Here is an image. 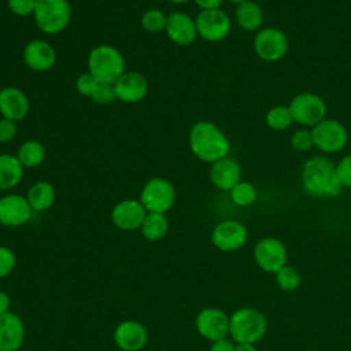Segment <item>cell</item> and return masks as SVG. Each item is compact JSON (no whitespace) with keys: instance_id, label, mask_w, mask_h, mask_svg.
I'll list each match as a JSON object with an SVG mask.
<instances>
[{"instance_id":"6da1fadb","label":"cell","mask_w":351,"mask_h":351,"mask_svg":"<svg viewBox=\"0 0 351 351\" xmlns=\"http://www.w3.org/2000/svg\"><path fill=\"white\" fill-rule=\"evenodd\" d=\"M300 180L304 192L314 197H336L343 189L336 166L325 156L307 159L303 165Z\"/></svg>"},{"instance_id":"7a4b0ae2","label":"cell","mask_w":351,"mask_h":351,"mask_svg":"<svg viewBox=\"0 0 351 351\" xmlns=\"http://www.w3.org/2000/svg\"><path fill=\"white\" fill-rule=\"evenodd\" d=\"M188 143L192 154L210 165L228 156L230 151V143L225 133L210 121L196 122L189 130Z\"/></svg>"},{"instance_id":"3957f363","label":"cell","mask_w":351,"mask_h":351,"mask_svg":"<svg viewBox=\"0 0 351 351\" xmlns=\"http://www.w3.org/2000/svg\"><path fill=\"white\" fill-rule=\"evenodd\" d=\"M267 329L265 315L252 307H241L229 317V336L236 344L259 341Z\"/></svg>"},{"instance_id":"277c9868","label":"cell","mask_w":351,"mask_h":351,"mask_svg":"<svg viewBox=\"0 0 351 351\" xmlns=\"http://www.w3.org/2000/svg\"><path fill=\"white\" fill-rule=\"evenodd\" d=\"M88 71L99 82L115 84L125 73L123 55L112 45H97L88 55Z\"/></svg>"},{"instance_id":"5b68a950","label":"cell","mask_w":351,"mask_h":351,"mask_svg":"<svg viewBox=\"0 0 351 351\" xmlns=\"http://www.w3.org/2000/svg\"><path fill=\"white\" fill-rule=\"evenodd\" d=\"M33 18L43 33L58 34L70 23L71 7L67 0H37Z\"/></svg>"},{"instance_id":"8992f818","label":"cell","mask_w":351,"mask_h":351,"mask_svg":"<svg viewBox=\"0 0 351 351\" xmlns=\"http://www.w3.org/2000/svg\"><path fill=\"white\" fill-rule=\"evenodd\" d=\"M176 200V191L173 184L163 177L149 178L141 188L140 202L147 213L165 214L169 211Z\"/></svg>"},{"instance_id":"52a82bcc","label":"cell","mask_w":351,"mask_h":351,"mask_svg":"<svg viewBox=\"0 0 351 351\" xmlns=\"http://www.w3.org/2000/svg\"><path fill=\"white\" fill-rule=\"evenodd\" d=\"M293 122L303 126H315L326 117V104L315 93L302 92L296 95L288 106Z\"/></svg>"},{"instance_id":"ba28073f","label":"cell","mask_w":351,"mask_h":351,"mask_svg":"<svg viewBox=\"0 0 351 351\" xmlns=\"http://www.w3.org/2000/svg\"><path fill=\"white\" fill-rule=\"evenodd\" d=\"M314 147L325 154L341 151L348 140V133L344 125L336 119H322L311 128Z\"/></svg>"},{"instance_id":"9c48e42d","label":"cell","mask_w":351,"mask_h":351,"mask_svg":"<svg viewBox=\"0 0 351 351\" xmlns=\"http://www.w3.org/2000/svg\"><path fill=\"white\" fill-rule=\"evenodd\" d=\"M197 34L210 43H218L228 37L232 23L230 18L221 10H203L195 18Z\"/></svg>"},{"instance_id":"30bf717a","label":"cell","mask_w":351,"mask_h":351,"mask_svg":"<svg viewBox=\"0 0 351 351\" xmlns=\"http://www.w3.org/2000/svg\"><path fill=\"white\" fill-rule=\"evenodd\" d=\"M255 53L265 62H277L288 51V38L277 27L261 29L254 38Z\"/></svg>"},{"instance_id":"8fae6325","label":"cell","mask_w":351,"mask_h":351,"mask_svg":"<svg viewBox=\"0 0 351 351\" xmlns=\"http://www.w3.org/2000/svg\"><path fill=\"white\" fill-rule=\"evenodd\" d=\"M287 248L278 239L265 237L255 244L254 259L263 271H278L287 265Z\"/></svg>"},{"instance_id":"7c38bea8","label":"cell","mask_w":351,"mask_h":351,"mask_svg":"<svg viewBox=\"0 0 351 351\" xmlns=\"http://www.w3.org/2000/svg\"><path fill=\"white\" fill-rule=\"evenodd\" d=\"M247 228L234 219H225L215 225L211 232V243L223 252L240 250L247 241Z\"/></svg>"},{"instance_id":"4fadbf2b","label":"cell","mask_w":351,"mask_h":351,"mask_svg":"<svg viewBox=\"0 0 351 351\" xmlns=\"http://www.w3.org/2000/svg\"><path fill=\"white\" fill-rule=\"evenodd\" d=\"M196 330L202 337L214 343L229 335V317L217 307H206L196 315Z\"/></svg>"},{"instance_id":"5bb4252c","label":"cell","mask_w":351,"mask_h":351,"mask_svg":"<svg viewBox=\"0 0 351 351\" xmlns=\"http://www.w3.org/2000/svg\"><path fill=\"white\" fill-rule=\"evenodd\" d=\"M32 207L26 196L10 193L0 197V225L16 228L25 225L32 217Z\"/></svg>"},{"instance_id":"9a60e30c","label":"cell","mask_w":351,"mask_h":351,"mask_svg":"<svg viewBox=\"0 0 351 351\" xmlns=\"http://www.w3.org/2000/svg\"><path fill=\"white\" fill-rule=\"evenodd\" d=\"M145 215L147 210L136 199L121 200L111 210V221L121 230L140 229Z\"/></svg>"},{"instance_id":"2e32d148","label":"cell","mask_w":351,"mask_h":351,"mask_svg":"<svg viewBox=\"0 0 351 351\" xmlns=\"http://www.w3.org/2000/svg\"><path fill=\"white\" fill-rule=\"evenodd\" d=\"M148 341V332L137 321L121 322L114 330V343L122 351H140Z\"/></svg>"},{"instance_id":"e0dca14e","label":"cell","mask_w":351,"mask_h":351,"mask_svg":"<svg viewBox=\"0 0 351 351\" xmlns=\"http://www.w3.org/2000/svg\"><path fill=\"white\" fill-rule=\"evenodd\" d=\"M165 32L177 45H189L197 36L195 19L182 11H173L167 15Z\"/></svg>"},{"instance_id":"ac0fdd59","label":"cell","mask_w":351,"mask_h":351,"mask_svg":"<svg viewBox=\"0 0 351 351\" xmlns=\"http://www.w3.org/2000/svg\"><path fill=\"white\" fill-rule=\"evenodd\" d=\"M117 99L123 103H137L145 97L148 82L145 77L137 71H125L114 84Z\"/></svg>"},{"instance_id":"d6986e66","label":"cell","mask_w":351,"mask_h":351,"mask_svg":"<svg viewBox=\"0 0 351 351\" xmlns=\"http://www.w3.org/2000/svg\"><path fill=\"white\" fill-rule=\"evenodd\" d=\"M25 64L34 71H47L56 62L53 47L43 40H32L23 48L22 53Z\"/></svg>"},{"instance_id":"ffe728a7","label":"cell","mask_w":351,"mask_h":351,"mask_svg":"<svg viewBox=\"0 0 351 351\" xmlns=\"http://www.w3.org/2000/svg\"><path fill=\"white\" fill-rule=\"evenodd\" d=\"M25 340V325L19 315L7 311L0 315V351H18Z\"/></svg>"},{"instance_id":"44dd1931","label":"cell","mask_w":351,"mask_h":351,"mask_svg":"<svg viewBox=\"0 0 351 351\" xmlns=\"http://www.w3.org/2000/svg\"><path fill=\"white\" fill-rule=\"evenodd\" d=\"M27 96L15 86H5L0 90V114L14 122L22 121L29 112Z\"/></svg>"},{"instance_id":"7402d4cb","label":"cell","mask_w":351,"mask_h":351,"mask_svg":"<svg viewBox=\"0 0 351 351\" xmlns=\"http://www.w3.org/2000/svg\"><path fill=\"white\" fill-rule=\"evenodd\" d=\"M210 180L218 189L230 191L241 181V167L237 160L230 156H225L211 163Z\"/></svg>"},{"instance_id":"603a6c76","label":"cell","mask_w":351,"mask_h":351,"mask_svg":"<svg viewBox=\"0 0 351 351\" xmlns=\"http://www.w3.org/2000/svg\"><path fill=\"white\" fill-rule=\"evenodd\" d=\"M55 197H56V192H55L53 185L44 180L34 182L29 188L27 195H26V199H27L32 210L37 211V213H43V211H47L48 208H51L55 202Z\"/></svg>"},{"instance_id":"cb8c5ba5","label":"cell","mask_w":351,"mask_h":351,"mask_svg":"<svg viewBox=\"0 0 351 351\" xmlns=\"http://www.w3.org/2000/svg\"><path fill=\"white\" fill-rule=\"evenodd\" d=\"M23 177V166L16 155L0 154V191L15 188Z\"/></svg>"},{"instance_id":"d4e9b609","label":"cell","mask_w":351,"mask_h":351,"mask_svg":"<svg viewBox=\"0 0 351 351\" xmlns=\"http://www.w3.org/2000/svg\"><path fill=\"white\" fill-rule=\"evenodd\" d=\"M236 23L245 32L259 30L263 22V11L261 5L252 0L237 4L234 11Z\"/></svg>"},{"instance_id":"484cf974","label":"cell","mask_w":351,"mask_h":351,"mask_svg":"<svg viewBox=\"0 0 351 351\" xmlns=\"http://www.w3.org/2000/svg\"><path fill=\"white\" fill-rule=\"evenodd\" d=\"M141 234L148 241H159L169 230V221L165 214L147 213L141 226Z\"/></svg>"},{"instance_id":"4316f807","label":"cell","mask_w":351,"mask_h":351,"mask_svg":"<svg viewBox=\"0 0 351 351\" xmlns=\"http://www.w3.org/2000/svg\"><path fill=\"white\" fill-rule=\"evenodd\" d=\"M16 158L23 167H36L45 159V148L36 140H27L18 148Z\"/></svg>"},{"instance_id":"83f0119b","label":"cell","mask_w":351,"mask_h":351,"mask_svg":"<svg viewBox=\"0 0 351 351\" xmlns=\"http://www.w3.org/2000/svg\"><path fill=\"white\" fill-rule=\"evenodd\" d=\"M293 122L288 106H274L266 114V125L273 130H285Z\"/></svg>"},{"instance_id":"f1b7e54d","label":"cell","mask_w":351,"mask_h":351,"mask_svg":"<svg viewBox=\"0 0 351 351\" xmlns=\"http://www.w3.org/2000/svg\"><path fill=\"white\" fill-rule=\"evenodd\" d=\"M232 202L239 207L251 206L256 200V189L251 182L240 181L230 191Z\"/></svg>"},{"instance_id":"f546056e","label":"cell","mask_w":351,"mask_h":351,"mask_svg":"<svg viewBox=\"0 0 351 351\" xmlns=\"http://www.w3.org/2000/svg\"><path fill=\"white\" fill-rule=\"evenodd\" d=\"M274 274H276L277 285L280 287V289H282L285 292L295 291L300 285V274H299V271L295 267L289 266V265L282 266Z\"/></svg>"},{"instance_id":"4dcf8cb0","label":"cell","mask_w":351,"mask_h":351,"mask_svg":"<svg viewBox=\"0 0 351 351\" xmlns=\"http://www.w3.org/2000/svg\"><path fill=\"white\" fill-rule=\"evenodd\" d=\"M166 21H167V15H165V12L158 8L147 10L141 15L143 29L147 32H151V33H158V32L165 30Z\"/></svg>"},{"instance_id":"1f68e13d","label":"cell","mask_w":351,"mask_h":351,"mask_svg":"<svg viewBox=\"0 0 351 351\" xmlns=\"http://www.w3.org/2000/svg\"><path fill=\"white\" fill-rule=\"evenodd\" d=\"M291 145L295 151H299V152H306L311 149L314 147L311 130H307V129L296 130L291 137Z\"/></svg>"},{"instance_id":"d6a6232c","label":"cell","mask_w":351,"mask_h":351,"mask_svg":"<svg viewBox=\"0 0 351 351\" xmlns=\"http://www.w3.org/2000/svg\"><path fill=\"white\" fill-rule=\"evenodd\" d=\"M97 85H99V81L89 71L82 73L81 75H78V78L75 81L77 92L82 96H86V97H92Z\"/></svg>"},{"instance_id":"836d02e7","label":"cell","mask_w":351,"mask_h":351,"mask_svg":"<svg viewBox=\"0 0 351 351\" xmlns=\"http://www.w3.org/2000/svg\"><path fill=\"white\" fill-rule=\"evenodd\" d=\"M90 99H92L95 103H97V104H108V103L114 101V100L117 99L114 84L99 82L96 90L93 92V95H92Z\"/></svg>"},{"instance_id":"e575fe53","label":"cell","mask_w":351,"mask_h":351,"mask_svg":"<svg viewBox=\"0 0 351 351\" xmlns=\"http://www.w3.org/2000/svg\"><path fill=\"white\" fill-rule=\"evenodd\" d=\"M16 258L11 248L0 245V278L7 277L15 267Z\"/></svg>"},{"instance_id":"d590c367","label":"cell","mask_w":351,"mask_h":351,"mask_svg":"<svg viewBox=\"0 0 351 351\" xmlns=\"http://www.w3.org/2000/svg\"><path fill=\"white\" fill-rule=\"evenodd\" d=\"M7 4L12 14L18 16H27L33 15L37 0H7Z\"/></svg>"},{"instance_id":"8d00e7d4","label":"cell","mask_w":351,"mask_h":351,"mask_svg":"<svg viewBox=\"0 0 351 351\" xmlns=\"http://www.w3.org/2000/svg\"><path fill=\"white\" fill-rule=\"evenodd\" d=\"M336 173L343 188H351V154L344 156L336 166Z\"/></svg>"},{"instance_id":"74e56055","label":"cell","mask_w":351,"mask_h":351,"mask_svg":"<svg viewBox=\"0 0 351 351\" xmlns=\"http://www.w3.org/2000/svg\"><path fill=\"white\" fill-rule=\"evenodd\" d=\"M16 134V122L1 118L0 119V143H10Z\"/></svg>"},{"instance_id":"f35d334b","label":"cell","mask_w":351,"mask_h":351,"mask_svg":"<svg viewBox=\"0 0 351 351\" xmlns=\"http://www.w3.org/2000/svg\"><path fill=\"white\" fill-rule=\"evenodd\" d=\"M234 346L236 343L228 337L217 340L211 344L210 351H234Z\"/></svg>"},{"instance_id":"ab89813d","label":"cell","mask_w":351,"mask_h":351,"mask_svg":"<svg viewBox=\"0 0 351 351\" xmlns=\"http://www.w3.org/2000/svg\"><path fill=\"white\" fill-rule=\"evenodd\" d=\"M196 5L203 11V10H215L219 8L223 0H193Z\"/></svg>"},{"instance_id":"60d3db41","label":"cell","mask_w":351,"mask_h":351,"mask_svg":"<svg viewBox=\"0 0 351 351\" xmlns=\"http://www.w3.org/2000/svg\"><path fill=\"white\" fill-rule=\"evenodd\" d=\"M10 306H11L10 296L4 291L0 289V315H3L7 311H10Z\"/></svg>"},{"instance_id":"b9f144b4","label":"cell","mask_w":351,"mask_h":351,"mask_svg":"<svg viewBox=\"0 0 351 351\" xmlns=\"http://www.w3.org/2000/svg\"><path fill=\"white\" fill-rule=\"evenodd\" d=\"M234 351H256L254 344H248V343H240L234 346Z\"/></svg>"},{"instance_id":"7bdbcfd3","label":"cell","mask_w":351,"mask_h":351,"mask_svg":"<svg viewBox=\"0 0 351 351\" xmlns=\"http://www.w3.org/2000/svg\"><path fill=\"white\" fill-rule=\"evenodd\" d=\"M167 1H170V3H173V4H182V3H186V1H189V0H167Z\"/></svg>"},{"instance_id":"ee69618b","label":"cell","mask_w":351,"mask_h":351,"mask_svg":"<svg viewBox=\"0 0 351 351\" xmlns=\"http://www.w3.org/2000/svg\"><path fill=\"white\" fill-rule=\"evenodd\" d=\"M228 1H232V3H234V4H241V3L248 1V0H228Z\"/></svg>"}]
</instances>
